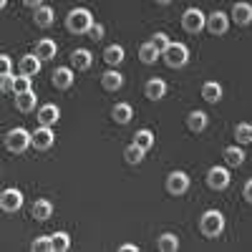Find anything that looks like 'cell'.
Segmentation results:
<instances>
[{"label":"cell","instance_id":"35","mask_svg":"<svg viewBox=\"0 0 252 252\" xmlns=\"http://www.w3.org/2000/svg\"><path fill=\"white\" fill-rule=\"evenodd\" d=\"M0 91L3 94H15V76L13 73H5L0 78Z\"/></svg>","mask_w":252,"mask_h":252},{"label":"cell","instance_id":"39","mask_svg":"<svg viewBox=\"0 0 252 252\" xmlns=\"http://www.w3.org/2000/svg\"><path fill=\"white\" fill-rule=\"evenodd\" d=\"M242 194H245V199H247V202L252 204V179H250V182L245 184V192H242Z\"/></svg>","mask_w":252,"mask_h":252},{"label":"cell","instance_id":"30","mask_svg":"<svg viewBox=\"0 0 252 252\" xmlns=\"http://www.w3.org/2000/svg\"><path fill=\"white\" fill-rule=\"evenodd\" d=\"M124 159L129 161V164H141V159H144V149H141V146H136V144L126 146V149H124Z\"/></svg>","mask_w":252,"mask_h":252},{"label":"cell","instance_id":"33","mask_svg":"<svg viewBox=\"0 0 252 252\" xmlns=\"http://www.w3.org/2000/svg\"><path fill=\"white\" fill-rule=\"evenodd\" d=\"M152 46H154V48H157L159 53H164L166 48H169V46H172V40H169V38H166L164 33H154V35H152Z\"/></svg>","mask_w":252,"mask_h":252},{"label":"cell","instance_id":"19","mask_svg":"<svg viewBox=\"0 0 252 252\" xmlns=\"http://www.w3.org/2000/svg\"><path fill=\"white\" fill-rule=\"evenodd\" d=\"M15 109L23 111V114H31V111L35 109V94H33V91L15 94Z\"/></svg>","mask_w":252,"mask_h":252},{"label":"cell","instance_id":"37","mask_svg":"<svg viewBox=\"0 0 252 252\" xmlns=\"http://www.w3.org/2000/svg\"><path fill=\"white\" fill-rule=\"evenodd\" d=\"M89 38H91V40H101V38H103V26H101V23H94V26L89 28Z\"/></svg>","mask_w":252,"mask_h":252},{"label":"cell","instance_id":"18","mask_svg":"<svg viewBox=\"0 0 252 252\" xmlns=\"http://www.w3.org/2000/svg\"><path fill=\"white\" fill-rule=\"evenodd\" d=\"M101 86L106 89V91H119L124 86V76L119 71H106L101 76Z\"/></svg>","mask_w":252,"mask_h":252},{"label":"cell","instance_id":"26","mask_svg":"<svg viewBox=\"0 0 252 252\" xmlns=\"http://www.w3.org/2000/svg\"><path fill=\"white\" fill-rule=\"evenodd\" d=\"M157 56H161V53L152 46V40H149V43H144V46L139 48V61H141V63H146V66L157 63Z\"/></svg>","mask_w":252,"mask_h":252},{"label":"cell","instance_id":"6","mask_svg":"<svg viewBox=\"0 0 252 252\" xmlns=\"http://www.w3.org/2000/svg\"><path fill=\"white\" fill-rule=\"evenodd\" d=\"M207 184H209V189H215V192H222V189L229 187V172L224 166H212V169L207 172Z\"/></svg>","mask_w":252,"mask_h":252},{"label":"cell","instance_id":"12","mask_svg":"<svg viewBox=\"0 0 252 252\" xmlns=\"http://www.w3.org/2000/svg\"><path fill=\"white\" fill-rule=\"evenodd\" d=\"M91 63H94V56H91V51H86V48H76V51L71 53V66H73L76 71H89Z\"/></svg>","mask_w":252,"mask_h":252},{"label":"cell","instance_id":"8","mask_svg":"<svg viewBox=\"0 0 252 252\" xmlns=\"http://www.w3.org/2000/svg\"><path fill=\"white\" fill-rule=\"evenodd\" d=\"M187 189H189V177L184 172H172L169 177H166V192L169 194L179 197V194L187 192Z\"/></svg>","mask_w":252,"mask_h":252},{"label":"cell","instance_id":"42","mask_svg":"<svg viewBox=\"0 0 252 252\" xmlns=\"http://www.w3.org/2000/svg\"><path fill=\"white\" fill-rule=\"evenodd\" d=\"M154 3H157V5H169L172 0H154Z\"/></svg>","mask_w":252,"mask_h":252},{"label":"cell","instance_id":"13","mask_svg":"<svg viewBox=\"0 0 252 252\" xmlns=\"http://www.w3.org/2000/svg\"><path fill=\"white\" fill-rule=\"evenodd\" d=\"M40 63H43V61H40L35 53H31V56H23V58H20L18 61V68H20V73H23V76H38V71H40Z\"/></svg>","mask_w":252,"mask_h":252},{"label":"cell","instance_id":"7","mask_svg":"<svg viewBox=\"0 0 252 252\" xmlns=\"http://www.w3.org/2000/svg\"><path fill=\"white\" fill-rule=\"evenodd\" d=\"M227 28H229V18H227V13L215 10L212 15H207V31L212 33V35H224Z\"/></svg>","mask_w":252,"mask_h":252},{"label":"cell","instance_id":"25","mask_svg":"<svg viewBox=\"0 0 252 252\" xmlns=\"http://www.w3.org/2000/svg\"><path fill=\"white\" fill-rule=\"evenodd\" d=\"M222 157H224L227 166H242V164H245V152L237 149V146H227Z\"/></svg>","mask_w":252,"mask_h":252},{"label":"cell","instance_id":"31","mask_svg":"<svg viewBox=\"0 0 252 252\" xmlns=\"http://www.w3.org/2000/svg\"><path fill=\"white\" fill-rule=\"evenodd\" d=\"M51 240H53V250L56 252H66L71 247V237L66 232H56V235H51Z\"/></svg>","mask_w":252,"mask_h":252},{"label":"cell","instance_id":"10","mask_svg":"<svg viewBox=\"0 0 252 252\" xmlns=\"http://www.w3.org/2000/svg\"><path fill=\"white\" fill-rule=\"evenodd\" d=\"M31 139H33V146H35L38 152L51 149L53 141H56V136H53V131H51V126H40V129H35Z\"/></svg>","mask_w":252,"mask_h":252},{"label":"cell","instance_id":"27","mask_svg":"<svg viewBox=\"0 0 252 252\" xmlns=\"http://www.w3.org/2000/svg\"><path fill=\"white\" fill-rule=\"evenodd\" d=\"M134 144H136V146H141L144 152H149L152 146H154V134H152L149 129H141V131H136V134H134Z\"/></svg>","mask_w":252,"mask_h":252},{"label":"cell","instance_id":"9","mask_svg":"<svg viewBox=\"0 0 252 252\" xmlns=\"http://www.w3.org/2000/svg\"><path fill=\"white\" fill-rule=\"evenodd\" d=\"M0 207H3V212H18L20 207H23V194L18 192V189H5L3 194H0Z\"/></svg>","mask_w":252,"mask_h":252},{"label":"cell","instance_id":"22","mask_svg":"<svg viewBox=\"0 0 252 252\" xmlns=\"http://www.w3.org/2000/svg\"><path fill=\"white\" fill-rule=\"evenodd\" d=\"M202 98L207 103H217L222 98V86H220V83H215V81L204 83V86H202Z\"/></svg>","mask_w":252,"mask_h":252},{"label":"cell","instance_id":"4","mask_svg":"<svg viewBox=\"0 0 252 252\" xmlns=\"http://www.w3.org/2000/svg\"><path fill=\"white\" fill-rule=\"evenodd\" d=\"M182 28H184L187 33L197 35L199 31L207 28V15H204L199 8H187L184 15H182Z\"/></svg>","mask_w":252,"mask_h":252},{"label":"cell","instance_id":"23","mask_svg":"<svg viewBox=\"0 0 252 252\" xmlns=\"http://www.w3.org/2000/svg\"><path fill=\"white\" fill-rule=\"evenodd\" d=\"M35 56L40 61H51L56 56V43H53V40H48V38L38 40V43H35Z\"/></svg>","mask_w":252,"mask_h":252},{"label":"cell","instance_id":"5","mask_svg":"<svg viewBox=\"0 0 252 252\" xmlns=\"http://www.w3.org/2000/svg\"><path fill=\"white\" fill-rule=\"evenodd\" d=\"M161 56H164V63L169 68H182V66H187V61H189V51H187L184 43H172Z\"/></svg>","mask_w":252,"mask_h":252},{"label":"cell","instance_id":"3","mask_svg":"<svg viewBox=\"0 0 252 252\" xmlns=\"http://www.w3.org/2000/svg\"><path fill=\"white\" fill-rule=\"evenodd\" d=\"M33 134H28L26 129H10L8 131V136H5V146H8V152H13V154H23L28 146H33V139H31Z\"/></svg>","mask_w":252,"mask_h":252},{"label":"cell","instance_id":"40","mask_svg":"<svg viewBox=\"0 0 252 252\" xmlns=\"http://www.w3.org/2000/svg\"><path fill=\"white\" fill-rule=\"evenodd\" d=\"M40 3H43V0H23V5H26V8H33V10H35Z\"/></svg>","mask_w":252,"mask_h":252},{"label":"cell","instance_id":"24","mask_svg":"<svg viewBox=\"0 0 252 252\" xmlns=\"http://www.w3.org/2000/svg\"><path fill=\"white\" fill-rule=\"evenodd\" d=\"M51 215H53V207H51L48 199H38V202L33 204V217H35L38 222H46Z\"/></svg>","mask_w":252,"mask_h":252},{"label":"cell","instance_id":"20","mask_svg":"<svg viewBox=\"0 0 252 252\" xmlns=\"http://www.w3.org/2000/svg\"><path fill=\"white\" fill-rule=\"evenodd\" d=\"M131 116H134V111H131L129 103H116V106L111 109V119H114L116 124H121V126L129 124V121H131Z\"/></svg>","mask_w":252,"mask_h":252},{"label":"cell","instance_id":"2","mask_svg":"<svg viewBox=\"0 0 252 252\" xmlns=\"http://www.w3.org/2000/svg\"><path fill=\"white\" fill-rule=\"evenodd\" d=\"M91 26H94V18H91V13H89L86 8H76V10H71V13L66 15V28H68L71 33H76V35L89 33Z\"/></svg>","mask_w":252,"mask_h":252},{"label":"cell","instance_id":"44","mask_svg":"<svg viewBox=\"0 0 252 252\" xmlns=\"http://www.w3.org/2000/svg\"><path fill=\"white\" fill-rule=\"evenodd\" d=\"M250 3H252V0H250Z\"/></svg>","mask_w":252,"mask_h":252},{"label":"cell","instance_id":"36","mask_svg":"<svg viewBox=\"0 0 252 252\" xmlns=\"http://www.w3.org/2000/svg\"><path fill=\"white\" fill-rule=\"evenodd\" d=\"M31 76H15V94H26V91H31Z\"/></svg>","mask_w":252,"mask_h":252},{"label":"cell","instance_id":"29","mask_svg":"<svg viewBox=\"0 0 252 252\" xmlns=\"http://www.w3.org/2000/svg\"><path fill=\"white\" fill-rule=\"evenodd\" d=\"M157 247L161 250V252H174V250H179V240L174 237V235H161L159 240H157Z\"/></svg>","mask_w":252,"mask_h":252},{"label":"cell","instance_id":"28","mask_svg":"<svg viewBox=\"0 0 252 252\" xmlns=\"http://www.w3.org/2000/svg\"><path fill=\"white\" fill-rule=\"evenodd\" d=\"M103 61H106L109 63V66H119V63L124 61V48L121 46H109L106 51H103Z\"/></svg>","mask_w":252,"mask_h":252},{"label":"cell","instance_id":"38","mask_svg":"<svg viewBox=\"0 0 252 252\" xmlns=\"http://www.w3.org/2000/svg\"><path fill=\"white\" fill-rule=\"evenodd\" d=\"M0 71H3V76H5V73H13V61H10V56H0Z\"/></svg>","mask_w":252,"mask_h":252},{"label":"cell","instance_id":"21","mask_svg":"<svg viewBox=\"0 0 252 252\" xmlns=\"http://www.w3.org/2000/svg\"><path fill=\"white\" fill-rule=\"evenodd\" d=\"M187 126H189V131H194V134L204 131L207 129V114L204 111H192L187 116Z\"/></svg>","mask_w":252,"mask_h":252},{"label":"cell","instance_id":"41","mask_svg":"<svg viewBox=\"0 0 252 252\" xmlns=\"http://www.w3.org/2000/svg\"><path fill=\"white\" fill-rule=\"evenodd\" d=\"M119 250H121V252H136L139 247H136V245H121Z\"/></svg>","mask_w":252,"mask_h":252},{"label":"cell","instance_id":"32","mask_svg":"<svg viewBox=\"0 0 252 252\" xmlns=\"http://www.w3.org/2000/svg\"><path fill=\"white\" fill-rule=\"evenodd\" d=\"M235 136H237V144H252V126L250 124H237Z\"/></svg>","mask_w":252,"mask_h":252},{"label":"cell","instance_id":"11","mask_svg":"<svg viewBox=\"0 0 252 252\" xmlns=\"http://www.w3.org/2000/svg\"><path fill=\"white\" fill-rule=\"evenodd\" d=\"M229 15H232V20L237 26H250L252 23V3H250V0H247V3H235Z\"/></svg>","mask_w":252,"mask_h":252},{"label":"cell","instance_id":"16","mask_svg":"<svg viewBox=\"0 0 252 252\" xmlns=\"http://www.w3.org/2000/svg\"><path fill=\"white\" fill-rule=\"evenodd\" d=\"M33 20H35L38 28H51L53 20H56V15H53V10H51L48 5H38V8L33 10Z\"/></svg>","mask_w":252,"mask_h":252},{"label":"cell","instance_id":"14","mask_svg":"<svg viewBox=\"0 0 252 252\" xmlns=\"http://www.w3.org/2000/svg\"><path fill=\"white\" fill-rule=\"evenodd\" d=\"M164 94H166V83L161 78H149V81L144 83V96L146 98L159 101V98H164Z\"/></svg>","mask_w":252,"mask_h":252},{"label":"cell","instance_id":"15","mask_svg":"<svg viewBox=\"0 0 252 252\" xmlns=\"http://www.w3.org/2000/svg\"><path fill=\"white\" fill-rule=\"evenodd\" d=\"M53 86H56V89H61V91L71 89V86H73V71H71V68H66V66L56 68V71H53Z\"/></svg>","mask_w":252,"mask_h":252},{"label":"cell","instance_id":"1","mask_svg":"<svg viewBox=\"0 0 252 252\" xmlns=\"http://www.w3.org/2000/svg\"><path fill=\"white\" fill-rule=\"evenodd\" d=\"M199 229H202V235L209 237V240L220 237L222 229H224V217H222V212H217V209H207V212L202 215V220H199Z\"/></svg>","mask_w":252,"mask_h":252},{"label":"cell","instance_id":"34","mask_svg":"<svg viewBox=\"0 0 252 252\" xmlns=\"http://www.w3.org/2000/svg\"><path fill=\"white\" fill-rule=\"evenodd\" d=\"M31 250L33 252H51L53 250V240L51 237H38V240H33Z\"/></svg>","mask_w":252,"mask_h":252},{"label":"cell","instance_id":"43","mask_svg":"<svg viewBox=\"0 0 252 252\" xmlns=\"http://www.w3.org/2000/svg\"><path fill=\"white\" fill-rule=\"evenodd\" d=\"M8 5V0H0V8H5Z\"/></svg>","mask_w":252,"mask_h":252},{"label":"cell","instance_id":"17","mask_svg":"<svg viewBox=\"0 0 252 252\" xmlns=\"http://www.w3.org/2000/svg\"><path fill=\"white\" fill-rule=\"evenodd\" d=\"M58 119H61V111H58V106H53V103H46V106L38 109V121H40V126H53Z\"/></svg>","mask_w":252,"mask_h":252}]
</instances>
